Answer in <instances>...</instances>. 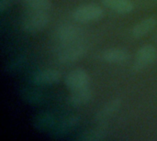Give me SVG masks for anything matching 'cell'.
Instances as JSON below:
<instances>
[{
    "label": "cell",
    "instance_id": "obj_1",
    "mask_svg": "<svg viewBox=\"0 0 157 141\" xmlns=\"http://www.w3.org/2000/svg\"><path fill=\"white\" fill-rule=\"evenodd\" d=\"M50 22L47 11L32 10L25 16L21 22V28L28 33H36L45 28Z\"/></svg>",
    "mask_w": 157,
    "mask_h": 141
},
{
    "label": "cell",
    "instance_id": "obj_2",
    "mask_svg": "<svg viewBox=\"0 0 157 141\" xmlns=\"http://www.w3.org/2000/svg\"><path fill=\"white\" fill-rule=\"evenodd\" d=\"M104 9L97 4H85L77 6L72 13L73 18L79 23H88L100 19Z\"/></svg>",
    "mask_w": 157,
    "mask_h": 141
},
{
    "label": "cell",
    "instance_id": "obj_3",
    "mask_svg": "<svg viewBox=\"0 0 157 141\" xmlns=\"http://www.w3.org/2000/svg\"><path fill=\"white\" fill-rule=\"evenodd\" d=\"M157 60L156 48L151 44L142 46L136 52L134 62L132 66L133 72H141L153 64Z\"/></svg>",
    "mask_w": 157,
    "mask_h": 141
},
{
    "label": "cell",
    "instance_id": "obj_4",
    "mask_svg": "<svg viewBox=\"0 0 157 141\" xmlns=\"http://www.w3.org/2000/svg\"><path fill=\"white\" fill-rule=\"evenodd\" d=\"M83 35L82 28L72 23L62 24L55 30V38L56 39L65 45L73 44L77 42Z\"/></svg>",
    "mask_w": 157,
    "mask_h": 141
},
{
    "label": "cell",
    "instance_id": "obj_5",
    "mask_svg": "<svg viewBox=\"0 0 157 141\" xmlns=\"http://www.w3.org/2000/svg\"><path fill=\"white\" fill-rule=\"evenodd\" d=\"M87 51V48L84 43L75 42L66 45L57 55V60L60 63H72L82 59Z\"/></svg>",
    "mask_w": 157,
    "mask_h": 141
},
{
    "label": "cell",
    "instance_id": "obj_6",
    "mask_svg": "<svg viewBox=\"0 0 157 141\" xmlns=\"http://www.w3.org/2000/svg\"><path fill=\"white\" fill-rule=\"evenodd\" d=\"M64 83L71 91L78 90L89 86L90 76L85 69L77 68L67 73L64 79Z\"/></svg>",
    "mask_w": 157,
    "mask_h": 141
},
{
    "label": "cell",
    "instance_id": "obj_7",
    "mask_svg": "<svg viewBox=\"0 0 157 141\" xmlns=\"http://www.w3.org/2000/svg\"><path fill=\"white\" fill-rule=\"evenodd\" d=\"M80 123V117L77 115H69L56 123L51 130L52 137L54 139H63L70 134Z\"/></svg>",
    "mask_w": 157,
    "mask_h": 141
},
{
    "label": "cell",
    "instance_id": "obj_8",
    "mask_svg": "<svg viewBox=\"0 0 157 141\" xmlns=\"http://www.w3.org/2000/svg\"><path fill=\"white\" fill-rule=\"evenodd\" d=\"M62 73L59 70L48 68L35 72L31 75V82L37 85H52L61 81Z\"/></svg>",
    "mask_w": 157,
    "mask_h": 141
},
{
    "label": "cell",
    "instance_id": "obj_9",
    "mask_svg": "<svg viewBox=\"0 0 157 141\" xmlns=\"http://www.w3.org/2000/svg\"><path fill=\"white\" fill-rule=\"evenodd\" d=\"M131 54L130 52L120 47L109 48L102 51L101 59L109 63H123L130 60Z\"/></svg>",
    "mask_w": 157,
    "mask_h": 141
},
{
    "label": "cell",
    "instance_id": "obj_10",
    "mask_svg": "<svg viewBox=\"0 0 157 141\" xmlns=\"http://www.w3.org/2000/svg\"><path fill=\"white\" fill-rule=\"evenodd\" d=\"M121 105L122 100L119 97L109 100L98 111L95 116V120L97 122H104L108 120L119 112L121 107Z\"/></svg>",
    "mask_w": 157,
    "mask_h": 141
},
{
    "label": "cell",
    "instance_id": "obj_11",
    "mask_svg": "<svg viewBox=\"0 0 157 141\" xmlns=\"http://www.w3.org/2000/svg\"><path fill=\"white\" fill-rule=\"evenodd\" d=\"M56 125V118L50 112H41L33 118V127L39 131H51Z\"/></svg>",
    "mask_w": 157,
    "mask_h": 141
},
{
    "label": "cell",
    "instance_id": "obj_12",
    "mask_svg": "<svg viewBox=\"0 0 157 141\" xmlns=\"http://www.w3.org/2000/svg\"><path fill=\"white\" fill-rule=\"evenodd\" d=\"M71 92L72 93L69 96L68 101L69 104L75 107L86 106L93 98V91L89 86L78 90H74Z\"/></svg>",
    "mask_w": 157,
    "mask_h": 141
},
{
    "label": "cell",
    "instance_id": "obj_13",
    "mask_svg": "<svg viewBox=\"0 0 157 141\" xmlns=\"http://www.w3.org/2000/svg\"><path fill=\"white\" fill-rule=\"evenodd\" d=\"M109 136V130L106 127L99 126L87 130H85L76 138L80 141H100L104 140Z\"/></svg>",
    "mask_w": 157,
    "mask_h": 141
},
{
    "label": "cell",
    "instance_id": "obj_14",
    "mask_svg": "<svg viewBox=\"0 0 157 141\" xmlns=\"http://www.w3.org/2000/svg\"><path fill=\"white\" fill-rule=\"evenodd\" d=\"M102 4L119 14H129L133 11L134 4L132 0H102Z\"/></svg>",
    "mask_w": 157,
    "mask_h": 141
},
{
    "label": "cell",
    "instance_id": "obj_15",
    "mask_svg": "<svg viewBox=\"0 0 157 141\" xmlns=\"http://www.w3.org/2000/svg\"><path fill=\"white\" fill-rule=\"evenodd\" d=\"M156 24V19L153 17H146L138 22L132 29V36L135 39H140L150 33Z\"/></svg>",
    "mask_w": 157,
    "mask_h": 141
},
{
    "label": "cell",
    "instance_id": "obj_16",
    "mask_svg": "<svg viewBox=\"0 0 157 141\" xmlns=\"http://www.w3.org/2000/svg\"><path fill=\"white\" fill-rule=\"evenodd\" d=\"M21 96L22 98L28 102L30 105L33 106H38L41 104L44 100L43 98V94L38 90V89H33V88H25L21 92Z\"/></svg>",
    "mask_w": 157,
    "mask_h": 141
},
{
    "label": "cell",
    "instance_id": "obj_17",
    "mask_svg": "<svg viewBox=\"0 0 157 141\" xmlns=\"http://www.w3.org/2000/svg\"><path fill=\"white\" fill-rule=\"evenodd\" d=\"M23 3L31 10L47 11L51 6V0H23Z\"/></svg>",
    "mask_w": 157,
    "mask_h": 141
},
{
    "label": "cell",
    "instance_id": "obj_18",
    "mask_svg": "<svg viewBox=\"0 0 157 141\" xmlns=\"http://www.w3.org/2000/svg\"><path fill=\"white\" fill-rule=\"evenodd\" d=\"M25 62H26L25 56H17L9 61V63L6 66V72H8L9 73L17 72L23 67Z\"/></svg>",
    "mask_w": 157,
    "mask_h": 141
},
{
    "label": "cell",
    "instance_id": "obj_19",
    "mask_svg": "<svg viewBox=\"0 0 157 141\" xmlns=\"http://www.w3.org/2000/svg\"><path fill=\"white\" fill-rule=\"evenodd\" d=\"M12 0H0V11L4 12L7 10L11 5Z\"/></svg>",
    "mask_w": 157,
    "mask_h": 141
}]
</instances>
